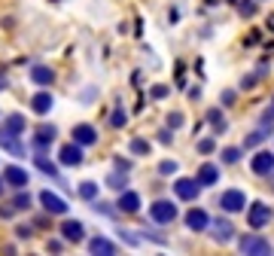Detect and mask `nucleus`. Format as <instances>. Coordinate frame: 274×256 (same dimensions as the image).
Masks as SVG:
<instances>
[{
  "mask_svg": "<svg viewBox=\"0 0 274 256\" xmlns=\"http://www.w3.org/2000/svg\"><path fill=\"white\" fill-rule=\"evenodd\" d=\"M150 217H153V223L158 226H171L177 219V204H171V201H153L150 204Z\"/></svg>",
  "mask_w": 274,
  "mask_h": 256,
  "instance_id": "obj_1",
  "label": "nucleus"
},
{
  "mask_svg": "<svg viewBox=\"0 0 274 256\" xmlns=\"http://www.w3.org/2000/svg\"><path fill=\"white\" fill-rule=\"evenodd\" d=\"M198 192H201L198 177H180V180H174V195H177L180 201H195Z\"/></svg>",
  "mask_w": 274,
  "mask_h": 256,
  "instance_id": "obj_2",
  "label": "nucleus"
},
{
  "mask_svg": "<svg viewBox=\"0 0 274 256\" xmlns=\"http://www.w3.org/2000/svg\"><path fill=\"white\" fill-rule=\"evenodd\" d=\"M238 247H241V253H253V256H262V253H271V241L262 238V235H244L241 241H238Z\"/></svg>",
  "mask_w": 274,
  "mask_h": 256,
  "instance_id": "obj_3",
  "label": "nucleus"
},
{
  "mask_svg": "<svg viewBox=\"0 0 274 256\" xmlns=\"http://www.w3.org/2000/svg\"><path fill=\"white\" fill-rule=\"evenodd\" d=\"M250 171H253L256 177H271V174H274V153L259 149V153L250 159Z\"/></svg>",
  "mask_w": 274,
  "mask_h": 256,
  "instance_id": "obj_4",
  "label": "nucleus"
},
{
  "mask_svg": "<svg viewBox=\"0 0 274 256\" xmlns=\"http://www.w3.org/2000/svg\"><path fill=\"white\" fill-rule=\"evenodd\" d=\"M244 204H247V195L244 189H225L220 195V207L225 214H238V211H244Z\"/></svg>",
  "mask_w": 274,
  "mask_h": 256,
  "instance_id": "obj_5",
  "label": "nucleus"
},
{
  "mask_svg": "<svg viewBox=\"0 0 274 256\" xmlns=\"http://www.w3.org/2000/svg\"><path fill=\"white\" fill-rule=\"evenodd\" d=\"M271 219V207L265 201H253L250 204V211H247V226L250 229H262Z\"/></svg>",
  "mask_w": 274,
  "mask_h": 256,
  "instance_id": "obj_6",
  "label": "nucleus"
},
{
  "mask_svg": "<svg viewBox=\"0 0 274 256\" xmlns=\"http://www.w3.org/2000/svg\"><path fill=\"white\" fill-rule=\"evenodd\" d=\"M58 162H61V165H67V168L83 165V146H79L76 141L64 144V146H61V153H58Z\"/></svg>",
  "mask_w": 274,
  "mask_h": 256,
  "instance_id": "obj_7",
  "label": "nucleus"
},
{
  "mask_svg": "<svg viewBox=\"0 0 274 256\" xmlns=\"http://www.w3.org/2000/svg\"><path fill=\"white\" fill-rule=\"evenodd\" d=\"M40 204L46 207V214H58V217H64V214H67V201H64V199H58V195L49 192V189H43V192H40Z\"/></svg>",
  "mask_w": 274,
  "mask_h": 256,
  "instance_id": "obj_8",
  "label": "nucleus"
},
{
  "mask_svg": "<svg viewBox=\"0 0 274 256\" xmlns=\"http://www.w3.org/2000/svg\"><path fill=\"white\" fill-rule=\"evenodd\" d=\"M31 83L40 86V89H49V86L55 83V71H52V67H46V64L31 67Z\"/></svg>",
  "mask_w": 274,
  "mask_h": 256,
  "instance_id": "obj_9",
  "label": "nucleus"
},
{
  "mask_svg": "<svg viewBox=\"0 0 274 256\" xmlns=\"http://www.w3.org/2000/svg\"><path fill=\"white\" fill-rule=\"evenodd\" d=\"M86 226L79 223V219H64L61 223V235H64V241H73V244H79L86 238V232H83Z\"/></svg>",
  "mask_w": 274,
  "mask_h": 256,
  "instance_id": "obj_10",
  "label": "nucleus"
},
{
  "mask_svg": "<svg viewBox=\"0 0 274 256\" xmlns=\"http://www.w3.org/2000/svg\"><path fill=\"white\" fill-rule=\"evenodd\" d=\"M186 226H189L192 232H204V229H207V226H210V217H207V214H204V211H201V207H192V211L186 214Z\"/></svg>",
  "mask_w": 274,
  "mask_h": 256,
  "instance_id": "obj_11",
  "label": "nucleus"
},
{
  "mask_svg": "<svg viewBox=\"0 0 274 256\" xmlns=\"http://www.w3.org/2000/svg\"><path fill=\"white\" fill-rule=\"evenodd\" d=\"M0 146H3L9 156H16V159H25V146H21V144L16 141V134L3 131V128H0Z\"/></svg>",
  "mask_w": 274,
  "mask_h": 256,
  "instance_id": "obj_12",
  "label": "nucleus"
},
{
  "mask_svg": "<svg viewBox=\"0 0 274 256\" xmlns=\"http://www.w3.org/2000/svg\"><path fill=\"white\" fill-rule=\"evenodd\" d=\"M73 141L79 144V146H91V144H98V131H95V128H91V125H76L73 128Z\"/></svg>",
  "mask_w": 274,
  "mask_h": 256,
  "instance_id": "obj_13",
  "label": "nucleus"
},
{
  "mask_svg": "<svg viewBox=\"0 0 274 256\" xmlns=\"http://www.w3.org/2000/svg\"><path fill=\"white\" fill-rule=\"evenodd\" d=\"M55 125H40L37 134H34V149H46L49 144H55Z\"/></svg>",
  "mask_w": 274,
  "mask_h": 256,
  "instance_id": "obj_14",
  "label": "nucleus"
},
{
  "mask_svg": "<svg viewBox=\"0 0 274 256\" xmlns=\"http://www.w3.org/2000/svg\"><path fill=\"white\" fill-rule=\"evenodd\" d=\"M232 238H235V226L228 223V219H216L213 223V241L216 244H228Z\"/></svg>",
  "mask_w": 274,
  "mask_h": 256,
  "instance_id": "obj_15",
  "label": "nucleus"
},
{
  "mask_svg": "<svg viewBox=\"0 0 274 256\" xmlns=\"http://www.w3.org/2000/svg\"><path fill=\"white\" fill-rule=\"evenodd\" d=\"M3 180L9 183V186H16V189H21V186H28V171H21L18 165H9L6 171H3Z\"/></svg>",
  "mask_w": 274,
  "mask_h": 256,
  "instance_id": "obj_16",
  "label": "nucleus"
},
{
  "mask_svg": "<svg viewBox=\"0 0 274 256\" xmlns=\"http://www.w3.org/2000/svg\"><path fill=\"white\" fill-rule=\"evenodd\" d=\"M116 211H122V214H137V211H140V195H137V192H125V195H119Z\"/></svg>",
  "mask_w": 274,
  "mask_h": 256,
  "instance_id": "obj_17",
  "label": "nucleus"
},
{
  "mask_svg": "<svg viewBox=\"0 0 274 256\" xmlns=\"http://www.w3.org/2000/svg\"><path fill=\"white\" fill-rule=\"evenodd\" d=\"M216 180H220V168H216L213 162H204V165L198 168V183L201 186H213Z\"/></svg>",
  "mask_w": 274,
  "mask_h": 256,
  "instance_id": "obj_18",
  "label": "nucleus"
},
{
  "mask_svg": "<svg viewBox=\"0 0 274 256\" xmlns=\"http://www.w3.org/2000/svg\"><path fill=\"white\" fill-rule=\"evenodd\" d=\"M31 110L40 113V116H46V113L52 110V95H49V91H37V95L31 98Z\"/></svg>",
  "mask_w": 274,
  "mask_h": 256,
  "instance_id": "obj_19",
  "label": "nucleus"
},
{
  "mask_svg": "<svg viewBox=\"0 0 274 256\" xmlns=\"http://www.w3.org/2000/svg\"><path fill=\"white\" fill-rule=\"evenodd\" d=\"M3 131H9V134H25V116L21 113H13V116H6L3 119Z\"/></svg>",
  "mask_w": 274,
  "mask_h": 256,
  "instance_id": "obj_20",
  "label": "nucleus"
},
{
  "mask_svg": "<svg viewBox=\"0 0 274 256\" xmlns=\"http://www.w3.org/2000/svg\"><path fill=\"white\" fill-rule=\"evenodd\" d=\"M34 162H37V168H40L43 174H49L52 180H58V183H61V174H58V168H55L52 162H49V159L43 156V149H37V156H34Z\"/></svg>",
  "mask_w": 274,
  "mask_h": 256,
  "instance_id": "obj_21",
  "label": "nucleus"
},
{
  "mask_svg": "<svg viewBox=\"0 0 274 256\" xmlns=\"http://www.w3.org/2000/svg\"><path fill=\"white\" fill-rule=\"evenodd\" d=\"M88 250H91V253H104V256H110V253H116V244L98 235V238H91V241H88Z\"/></svg>",
  "mask_w": 274,
  "mask_h": 256,
  "instance_id": "obj_22",
  "label": "nucleus"
},
{
  "mask_svg": "<svg viewBox=\"0 0 274 256\" xmlns=\"http://www.w3.org/2000/svg\"><path fill=\"white\" fill-rule=\"evenodd\" d=\"M207 122L213 125V131H216V134H223L225 128H228V125H225V116H223L220 110H210V113H207Z\"/></svg>",
  "mask_w": 274,
  "mask_h": 256,
  "instance_id": "obj_23",
  "label": "nucleus"
},
{
  "mask_svg": "<svg viewBox=\"0 0 274 256\" xmlns=\"http://www.w3.org/2000/svg\"><path fill=\"white\" fill-rule=\"evenodd\" d=\"M79 199L95 201V199H98V183H95V180H86L83 186H79Z\"/></svg>",
  "mask_w": 274,
  "mask_h": 256,
  "instance_id": "obj_24",
  "label": "nucleus"
},
{
  "mask_svg": "<svg viewBox=\"0 0 274 256\" xmlns=\"http://www.w3.org/2000/svg\"><path fill=\"white\" fill-rule=\"evenodd\" d=\"M128 149H131L134 156H150V149H153V146H150V141H143V137H134Z\"/></svg>",
  "mask_w": 274,
  "mask_h": 256,
  "instance_id": "obj_25",
  "label": "nucleus"
},
{
  "mask_svg": "<svg viewBox=\"0 0 274 256\" xmlns=\"http://www.w3.org/2000/svg\"><path fill=\"white\" fill-rule=\"evenodd\" d=\"M265 137H268V131H265V128H259V131H253L250 137H244V149H250V146L262 144V141H265Z\"/></svg>",
  "mask_w": 274,
  "mask_h": 256,
  "instance_id": "obj_26",
  "label": "nucleus"
},
{
  "mask_svg": "<svg viewBox=\"0 0 274 256\" xmlns=\"http://www.w3.org/2000/svg\"><path fill=\"white\" fill-rule=\"evenodd\" d=\"M238 159H241V149H238V146H225L223 149V162H225V165H235Z\"/></svg>",
  "mask_w": 274,
  "mask_h": 256,
  "instance_id": "obj_27",
  "label": "nucleus"
},
{
  "mask_svg": "<svg viewBox=\"0 0 274 256\" xmlns=\"http://www.w3.org/2000/svg\"><path fill=\"white\" fill-rule=\"evenodd\" d=\"M13 207H16V211H28V207H31V195H28V192L16 195V199H13Z\"/></svg>",
  "mask_w": 274,
  "mask_h": 256,
  "instance_id": "obj_28",
  "label": "nucleus"
},
{
  "mask_svg": "<svg viewBox=\"0 0 274 256\" xmlns=\"http://www.w3.org/2000/svg\"><path fill=\"white\" fill-rule=\"evenodd\" d=\"M91 207H95V214H104V217H113V214H116V211H113V207L107 204V201H91Z\"/></svg>",
  "mask_w": 274,
  "mask_h": 256,
  "instance_id": "obj_29",
  "label": "nucleus"
},
{
  "mask_svg": "<svg viewBox=\"0 0 274 256\" xmlns=\"http://www.w3.org/2000/svg\"><path fill=\"white\" fill-rule=\"evenodd\" d=\"M107 186H113V189H125V186H128V180L119 177V174H110V177H107Z\"/></svg>",
  "mask_w": 274,
  "mask_h": 256,
  "instance_id": "obj_30",
  "label": "nucleus"
},
{
  "mask_svg": "<svg viewBox=\"0 0 274 256\" xmlns=\"http://www.w3.org/2000/svg\"><path fill=\"white\" fill-rule=\"evenodd\" d=\"M125 122H128V116H125V113H122V107H119L116 113H113V119H110V125H113V128H122Z\"/></svg>",
  "mask_w": 274,
  "mask_h": 256,
  "instance_id": "obj_31",
  "label": "nucleus"
},
{
  "mask_svg": "<svg viewBox=\"0 0 274 256\" xmlns=\"http://www.w3.org/2000/svg\"><path fill=\"white\" fill-rule=\"evenodd\" d=\"M177 171V162H162L158 165V174H174Z\"/></svg>",
  "mask_w": 274,
  "mask_h": 256,
  "instance_id": "obj_32",
  "label": "nucleus"
},
{
  "mask_svg": "<svg viewBox=\"0 0 274 256\" xmlns=\"http://www.w3.org/2000/svg\"><path fill=\"white\" fill-rule=\"evenodd\" d=\"M168 125H171V128H180V125H183V113H171V116H168Z\"/></svg>",
  "mask_w": 274,
  "mask_h": 256,
  "instance_id": "obj_33",
  "label": "nucleus"
},
{
  "mask_svg": "<svg viewBox=\"0 0 274 256\" xmlns=\"http://www.w3.org/2000/svg\"><path fill=\"white\" fill-rule=\"evenodd\" d=\"M168 91H171L168 86H155V89H153V98H165V95H168Z\"/></svg>",
  "mask_w": 274,
  "mask_h": 256,
  "instance_id": "obj_34",
  "label": "nucleus"
},
{
  "mask_svg": "<svg viewBox=\"0 0 274 256\" xmlns=\"http://www.w3.org/2000/svg\"><path fill=\"white\" fill-rule=\"evenodd\" d=\"M16 235L18 238H31V226H16Z\"/></svg>",
  "mask_w": 274,
  "mask_h": 256,
  "instance_id": "obj_35",
  "label": "nucleus"
},
{
  "mask_svg": "<svg viewBox=\"0 0 274 256\" xmlns=\"http://www.w3.org/2000/svg\"><path fill=\"white\" fill-rule=\"evenodd\" d=\"M253 13H256V6H253V3H244V6H241V16H247V18H250Z\"/></svg>",
  "mask_w": 274,
  "mask_h": 256,
  "instance_id": "obj_36",
  "label": "nucleus"
},
{
  "mask_svg": "<svg viewBox=\"0 0 274 256\" xmlns=\"http://www.w3.org/2000/svg\"><path fill=\"white\" fill-rule=\"evenodd\" d=\"M198 149H201V153H213V141H201Z\"/></svg>",
  "mask_w": 274,
  "mask_h": 256,
  "instance_id": "obj_37",
  "label": "nucleus"
},
{
  "mask_svg": "<svg viewBox=\"0 0 274 256\" xmlns=\"http://www.w3.org/2000/svg\"><path fill=\"white\" fill-rule=\"evenodd\" d=\"M119 238H122L125 244H137V238H134V235H128V232H122V229H119Z\"/></svg>",
  "mask_w": 274,
  "mask_h": 256,
  "instance_id": "obj_38",
  "label": "nucleus"
},
{
  "mask_svg": "<svg viewBox=\"0 0 274 256\" xmlns=\"http://www.w3.org/2000/svg\"><path fill=\"white\" fill-rule=\"evenodd\" d=\"M223 104H235V91H223Z\"/></svg>",
  "mask_w": 274,
  "mask_h": 256,
  "instance_id": "obj_39",
  "label": "nucleus"
},
{
  "mask_svg": "<svg viewBox=\"0 0 274 256\" xmlns=\"http://www.w3.org/2000/svg\"><path fill=\"white\" fill-rule=\"evenodd\" d=\"M6 86H9V79H6V73H0V91H3Z\"/></svg>",
  "mask_w": 274,
  "mask_h": 256,
  "instance_id": "obj_40",
  "label": "nucleus"
},
{
  "mask_svg": "<svg viewBox=\"0 0 274 256\" xmlns=\"http://www.w3.org/2000/svg\"><path fill=\"white\" fill-rule=\"evenodd\" d=\"M0 195H3V180H0Z\"/></svg>",
  "mask_w": 274,
  "mask_h": 256,
  "instance_id": "obj_41",
  "label": "nucleus"
},
{
  "mask_svg": "<svg viewBox=\"0 0 274 256\" xmlns=\"http://www.w3.org/2000/svg\"><path fill=\"white\" fill-rule=\"evenodd\" d=\"M271 110H274V98H271Z\"/></svg>",
  "mask_w": 274,
  "mask_h": 256,
  "instance_id": "obj_42",
  "label": "nucleus"
}]
</instances>
